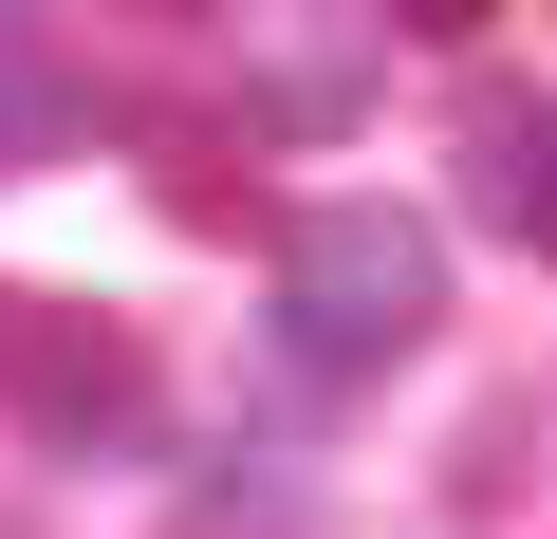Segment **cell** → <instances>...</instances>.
<instances>
[{
    "instance_id": "4",
    "label": "cell",
    "mask_w": 557,
    "mask_h": 539,
    "mask_svg": "<svg viewBox=\"0 0 557 539\" xmlns=\"http://www.w3.org/2000/svg\"><path fill=\"white\" fill-rule=\"evenodd\" d=\"M94 131V94L57 75V38H20V20H0V186H20V168H57Z\"/></svg>"
},
{
    "instance_id": "1",
    "label": "cell",
    "mask_w": 557,
    "mask_h": 539,
    "mask_svg": "<svg viewBox=\"0 0 557 539\" xmlns=\"http://www.w3.org/2000/svg\"><path fill=\"white\" fill-rule=\"evenodd\" d=\"M446 317V242L409 205H298L278 223V335H298V372H391L428 354Z\"/></svg>"
},
{
    "instance_id": "3",
    "label": "cell",
    "mask_w": 557,
    "mask_h": 539,
    "mask_svg": "<svg viewBox=\"0 0 557 539\" xmlns=\"http://www.w3.org/2000/svg\"><path fill=\"white\" fill-rule=\"evenodd\" d=\"M465 186H483V223L557 242V94H483L465 112Z\"/></svg>"
},
{
    "instance_id": "2",
    "label": "cell",
    "mask_w": 557,
    "mask_h": 539,
    "mask_svg": "<svg viewBox=\"0 0 557 539\" xmlns=\"http://www.w3.org/2000/svg\"><path fill=\"white\" fill-rule=\"evenodd\" d=\"M0 409H20L38 446H75V465H94V446H149V409H168V391H149V354H131L112 317L0 280Z\"/></svg>"
}]
</instances>
